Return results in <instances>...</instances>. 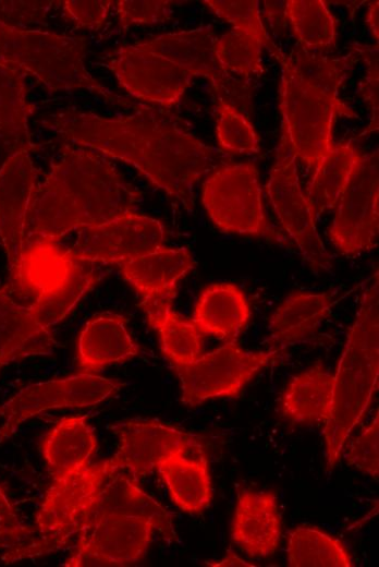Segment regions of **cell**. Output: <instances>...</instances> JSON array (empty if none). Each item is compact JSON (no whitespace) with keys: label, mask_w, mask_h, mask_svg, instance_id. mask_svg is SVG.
Masks as SVG:
<instances>
[{"label":"cell","mask_w":379,"mask_h":567,"mask_svg":"<svg viewBox=\"0 0 379 567\" xmlns=\"http://www.w3.org/2000/svg\"><path fill=\"white\" fill-rule=\"evenodd\" d=\"M201 201L221 231L282 241L266 218L255 165L228 162L215 168L203 184Z\"/></svg>","instance_id":"cell-7"},{"label":"cell","mask_w":379,"mask_h":567,"mask_svg":"<svg viewBox=\"0 0 379 567\" xmlns=\"http://www.w3.org/2000/svg\"><path fill=\"white\" fill-rule=\"evenodd\" d=\"M378 1H371L368 4L367 13H366V24L368 25L369 31L371 32L374 38L378 41Z\"/></svg>","instance_id":"cell-45"},{"label":"cell","mask_w":379,"mask_h":567,"mask_svg":"<svg viewBox=\"0 0 379 567\" xmlns=\"http://www.w3.org/2000/svg\"><path fill=\"white\" fill-rule=\"evenodd\" d=\"M25 76L0 60V146L10 154L35 147L28 128L34 107L27 101Z\"/></svg>","instance_id":"cell-26"},{"label":"cell","mask_w":379,"mask_h":567,"mask_svg":"<svg viewBox=\"0 0 379 567\" xmlns=\"http://www.w3.org/2000/svg\"><path fill=\"white\" fill-rule=\"evenodd\" d=\"M119 437L114 462L139 481L176 453L201 451L199 437L156 420H126L109 425Z\"/></svg>","instance_id":"cell-18"},{"label":"cell","mask_w":379,"mask_h":567,"mask_svg":"<svg viewBox=\"0 0 379 567\" xmlns=\"http://www.w3.org/2000/svg\"><path fill=\"white\" fill-rule=\"evenodd\" d=\"M36 179L28 150L10 154L0 168V242L8 261L10 294L16 293L21 281L26 221Z\"/></svg>","instance_id":"cell-15"},{"label":"cell","mask_w":379,"mask_h":567,"mask_svg":"<svg viewBox=\"0 0 379 567\" xmlns=\"http://www.w3.org/2000/svg\"><path fill=\"white\" fill-rule=\"evenodd\" d=\"M86 50L85 37L20 28L0 21V60L34 76L50 92L83 88L108 102L131 105L89 74Z\"/></svg>","instance_id":"cell-4"},{"label":"cell","mask_w":379,"mask_h":567,"mask_svg":"<svg viewBox=\"0 0 379 567\" xmlns=\"http://www.w3.org/2000/svg\"><path fill=\"white\" fill-rule=\"evenodd\" d=\"M277 60L282 69L279 87L282 134L296 159L314 170L335 145L337 116L352 118L356 113L339 96L302 79L284 53Z\"/></svg>","instance_id":"cell-6"},{"label":"cell","mask_w":379,"mask_h":567,"mask_svg":"<svg viewBox=\"0 0 379 567\" xmlns=\"http://www.w3.org/2000/svg\"><path fill=\"white\" fill-rule=\"evenodd\" d=\"M120 512L149 519L164 540L176 539L172 517L155 498L145 493L138 480L122 468H117L105 480L99 491L77 519L71 532V542L78 530L98 516Z\"/></svg>","instance_id":"cell-19"},{"label":"cell","mask_w":379,"mask_h":567,"mask_svg":"<svg viewBox=\"0 0 379 567\" xmlns=\"http://www.w3.org/2000/svg\"><path fill=\"white\" fill-rule=\"evenodd\" d=\"M123 278L132 285L140 299L176 295L178 282L193 267L194 260L185 248H161L119 265Z\"/></svg>","instance_id":"cell-23"},{"label":"cell","mask_w":379,"mask_h":567,"mask_svg":"<svg viewBox=\"0 0 379 567\" xmlns=\"http://www.w3.org/2000/svg\"><path fill=\"white\" fill-rule=\"evenodd\" d=\"M54 1H0V21L7 25L26 28L42 23Z\"/></svg>","instance_id":"cell-41"},{"label":"cell","mask_w":379,"mask_h":567,"mask_svg":"<svg viewBox=\"0 0 379 567\" xmlns=\"http://www.w3.org/2000/svg\"><path fill=\"white\" fill-rule=\"evenodd\" d=\"M156 529L147 518L120 512L96 517L76 534L74 551L64 566H126L146 553Z\"/></svg>","instance_id":"cell-13"},{"label":"cell","mask_w":379,"mask_h":567,"mask_svg":"<svg viewBox=\"0 0 379 567\" xmlns=\"http://www.w3.org/2000/svg\"><path fill=\"white\" fill-rule=\"evenodd\" d=\"M122 383L93 373L30 384L0 405V443L10 438L26 420L57 408H83L114 396Z\"/></svg>","instance_id":"cell-12"},{"label":"cell","mask_w":379,"mask_h":567,"mask_svg":"<svg viewBox=\"0 0 379 567\" xmlns=\"http://www.w3.org/2000/svg\"><path fill=\"white\" fill-rule=\"evenodd\" d=\"M161 349L173 365L195 361L203 351V334L193 322L182 318L173 310L155 328Z\"/></svg>","instance_id":"cell-36"},{"label":"cell","mask_w":379,"mask_h":567,"mask_svg":"<svg viewBox=\"0 0 379 567\" xmlns=\"http://www.w3.org/2000/svg\"><path fill=\"white\" fill-rule=\"evenodd\" d=\"M61 3L64 13L77 25L98 28L105 23L114 2L109 0H65Z\"/></svg>","instance_id":"cell-43"},{"label":"cell","mask_w":379,"mask_h":567,"mask_svg":"<svg viewBox=\"0 0 379 567\" xmlns=\"http://www.w3.org/2000/svg\"><path fill=\"white\" fill-rule=\"evenodd\" d=\"M356 56L358 55L353 49L341 58H329L301 46L294 48L286 59L306 82L338 96L339 87L350 75Z\"/></svg>","instance_id":"cell-33"},{"label":"cell","mask_w":379,"mask_h":567,"mask_svg":"<svg viewBox=\"0 0 379 567\" xmlns=\"http://www.w3.org/2000/svg\"><path fill=\"white\" fill-rule=\"evenodd\" d=\"M126 322L123 315L102 313L85 324L77 339L78 365L83 372H97L139 353L140 348L126 329Z\"/></svg>","instance_id":"cell-21"},{"label":"cell","mask_w":379,"mask_h":567,"mask_svg":"<svg viewBox=\"0 0 379 567\" xmlns=\"http://www.w3.org/2000/svg\"><path fill=\"white\" fill-rule=\"evenodd\" d=\"M96 264L81 262L59 242H38L24 248L19 289L36 319L50 329L99 282L103 273Z\"/></svg>","instance_id":"cell-5"},{"label":"cell","mask_w":379,"mask_h":567,"mask_svg":"<svg viewBox=\"0 0 379 567\" xmlns=\"http://www.w3.org/2000/svg\"><path fill=\"white\" fill-rule=\"evenodd\" d=\"M174 504L183 511L198 514L212 498L211 480L204 451L195 458L176 453L166 458L157 468Z\"/></svg>","instance_id":"cell-28"},{"label":"cell","mask_w":379,"mask_h":567,"mask_svg":"<svg viewBox=\"0 0 379 567\" xmlns=\"http://www.w3.org/2000/svg\"><path fill=\"white\" fill-rule=\"evenodd\" d=\"M291 567H352L346 547L337 538L314 527H297L289 534Z\"/></svg>","instance_id":"cell-31"},{"label":"cell","mask_w":379,"mask_h":567,"mask_svg":"<svg viewBox=\"0 0 379 567\" xmlns=\"http://www.w3.org/2000/svg\"><path fill=\"white\" fill-rule=\"evenodd\" d=\"M216 136L220 149L227 155L255 154L260 140L252 123L230 101L217 97Z\"/></svg>","instance_id":"cell-35"},{"label":"cell","mask_w":379,"mask_h":567,"mask_svg":"<svg viewBox=\"0 0 379 567\" xmlns=\"http://www.w3.org/2000/svg\"><path fill=\"white\" fill-rule=\"evenodd\" d=\"M204 3L216 15L230 23L234 31L256 38L278 59L282 51L270 39L259 12V1L256 0H206Z\"/></svg>","instance_id":"cell-37"},{"label":"cell","mask_w":379,"mask_h":567,"mask_svg":"<svg viewBox=\"0 0 379 567\" xmlns=\"http://www.w3.org/2000/svg\"><path fill=\"white\" fill-rule=\"evenodd\" d=\"M333 375L317 362L289 382L282 399L283 414L293 422H325L332 402Z\"/></svg>","instance_id":"cell-29"},{"label":"cell","mask_w":379,"mask_h":567,"mask_svg":"<svg viewBox=\"0 0 379 567\" xmlns=\"http://www.w3.org/2000/svg\"><path fill=\"white\" fill-rule=\"evenodd\" d=\"M339 293L337 288L322 293L289 294L270 317V341L284 348L305 339L329 315Z\"/></svg>","instance_id":"cell-24"},{"label":"cell","mask_w":379,"mask_h":567,"mask_svg":"<svg viewBox=\"0 0 379 567\" xmlns=\"http://www.w3.org/2000/svg\"><path fill=\"white\" fill-rule=\"evenodd\" d=\"M378 415L350 445L345 458L349 465L368 473L379 474V421Z\"/></svg>","instance_id":"cell-40"},{"label":"cell","mask_w":379,"mask_h":567,"mask_svg":"<svg viewBox=\"0 0 379 567\" xmlns=\"http://www.w3.org/2000/svg\"><path fill=\"white\" fill-rule=\"evenodd\" d=\"M114 3L122 27L164 23L171 19L174 4L169 0H120Z\"/></svg>","instance_id":"cell-39"},{"label":"cell","mask_w":379,"mask_h":567,"mask_svg":"<svg viewBox=\"0 0 379 567\" xmlns=\"http://www.w3.org/2000/svg\"><path fill=\"white\" fill-rule=\"evenodd\" d=\"M106 67L129 94L164 107L178 104L194 79L180 65L135 45L112 51Z\"/></svg>","instance_id":"cell-17"},{"label":"cell","mask_w":379,"mask_h":567,"mask_svg":"<svg viewBox=\"0 0 379 567\" xmlns=\"http://www.w3.org/2000/svg\"><path fill=\"white\" fill-rule=\"evenodd\" d=\"M359 157L352 143H335L314 169L305 196L315 220L335 207Z\"/></svg>","instance_id":"cell-30"},{"label":"cell","mask_w":379,"mask_h":567,"mask_svg":"<svg viewBox=\"0 0 379 567\" xmlns=\"http://www.w3.org/2000/svg\"><path fill=\"white\" fill-rule=\"evenodd\" d=\"M278 354V348L249 352L231 341L191 363L173 365L181 383L182 403L195 407L209 399L236 397Z\"/></svg>","instance_id":"cell-9"},{"label":"cell","mask_w":379,"mask_h":567,"mask_svg":"<svg viewBox=\"0 0 379 567\" xmlns=\"http://www.w3.org/2000/svg\"><path fill=\"white\" fill-rule=\"evenodd\" d=\"M262 48L256 38L234 29L217 37L215 41V52L221 68L245 82L264 73Z\"/></svg>","instance_id":"cell-34"},{"label":"cell","mask_w":379,"mask_h":567,"mask_svg":"<svg viewBox=\"0 0 379 567\" xmlns=\"http://www.w3.org/2000/svg\"><path fill=\"white\" fill-rule=\"evenodd\" d=\"M207 565L213 566V567H227V566H248L254 567L255 565L249 564L243 559H241L236 554L233 552H228V554L224 556L223 559L217 560V562H208Z\"/></svg>","instance_id":"cell-46"},{"label":"cell","mask_w":379,"mask_h":567,"mask_svg":"<svg viewBox=\"0 0 379 567\" xmlns=\"http://www.w3.org/2000/svg\"><path fill=\"white\" fill-rule=\"evenodd\" d=\"M41 123L64 143L133 166L187 212L194 209L199 180L231 158L200 141L175 117L145 106L117 118L63 109Z\"/></svg>","instance_id":"cell-1"},{"label":"cell","mask_w":379,"mask_h":567,"mask_svg":"<svg viewBox=\"0 0 379 567\" xmlns=\"http://www.w3.org/2000/svg\"><path fill=\"white\" fill-rule=\"evenodd\" d=\"M266 192L280 224L304 260L317 272L329 270L332 267L330 255L317 232L316 220L301 188L296 157L282 133Z\"/></svg>","instance_id":"cell-11"},{"label":"cell","mask_w":379,"mask_h":567,"mask_svg":"<svg viewBox=\"0 0 379 567\" xmlns=\"http://www.w3.org/2000/svg\"><path fill=\"white\" fill-rule=\"evenodd\" d=\"M379 154L360 155L335 205L329 238L343 255L376 248L379 234Z\"/></svg>","instance_id":"cell-10"},{"label":"cell","mask_w":379,"mask_h":567,"mask_svg":"<svg viewBox=\"0 0 379 567\" xmlns=\"http://www.w3.org/2000/svg\"><path fill=\"white\" fill-rule=\"evenodd\" d=\"M96 447L94 430L83 415L61 419L41 442V453L52 478L88 465Z\"/></svg>","instance_id":"cell-27"},{"label":"cell","mask_w":379,"mask_h":567,"mask_svg":"<svg viewBox=\"0 0 379 567\" xmlns=\"http://www.w3.org/2000/svg\"><path fill=\"white\" fill-rule=\"evenodd\" d=\"M39 535L37 529L22 522L5 491L0 485V551L4 564L28 558Z\"/></svg>","instance_id":"cell-38"},{"label":"cell","mask_w":379,"mask_h":567,"mask_svg":"<svg viewBox=\"0 0 379 567\" xmlns=\"http://www.w3.org/2000/svg\"><path fill=\"white\" fill-rule=\"evenodd\" d=\"M285 14L302 47L322 50L333 45L337 23L323 1L288 0Z\"/></svg>","instance_id":"cell-32"},{"label":"cell","mask_w":379,"mask_h":567,"mask_svg":"<svg viewBox=\"0 0 379 567\" xmlns=\"http://www.w3.org/2000/svg\"><path fill=\"white\" fill-rule=\"evenodd\" d=\"M250 309L243 291L232 284H215L199 295L193 323L203 335L234 341L245 328Z\"/></svg>","instance_id":"cell-25"},{"label":"cell","mask_w":379,"mask_h":567,"mask_svg":"<svg viewBox=\"0 0 379 567\" xmlns=\"http://www.w3.org/2000/svg\"><path fill=\"white\" fill-rule=\"evenodd\" d=\"M378 276L363 293L355 321L347 334L333 375L332 402L323 422L329 469L339 461L356 425L370 407L379 375Z\"/></svg>","instance_id":"cell-3"},{"label":"cell","mask_w":379,"mask_h":567,"mask_svg":"<svg viewBox=\"0 0 379 567\" xmlns=\"http://www.w3.org/2000/svg\"><path fill=\"white\" fill-rule=\"evenodd\" d=\"M117 468L120 467L111 457L53 478L36 517L39 536L29 551V558L57 552L71 542L77 519Z\"/></svg>","instance_id":"cell-8"},{"label":"cell","mask_w":379,"mask_h":567,"mask_svg":"<svg viewBox=\"0 0 379 567\" xmlns=\"http://www.w3.org/2000/svg\"><path fill=\"white\" fill-rule=\"evenodd\" d=\"M265 15L273 28L286 24L285 1H265Z\"/></svg>","instance_id":"cell-44"},{"label":"cell","mask_w":379,"mask_h":567,"mask_svg":"<svg viewBox=\"0 0 379 567\" xmlns=\"http://www.w3.org/2000/svg\"><path fill=\"white\" fill-rule=\"evenodd\" d=\"M232 541L250 557L272 555L281 538V516L273 492H239L231 527Z\"/></svg>","instance_id":"cell-20"},{"label":"cell","mask_w":379,"mask_h":567,"mask_svg":"<svg viewBox=\"0 0 379 567\" xmlns=\"http://www.w3.org/2000/svg\"><path fill=\"white\" fill-rule=\"evenodd\" d=\"M166 230L155 218L127 213L78 230L72 256L90 264H122L164 246Z\"/></svg>","instance_id":"cell-14"},{"label":"cell","mask_w":379,"mask_h":567,"mask_svg":"<svg viewBox=\"0 0 379 567\" xmlns=\"http://www.w3.org/2000/svg\"><path fill=\"white\" fill-rule=\"evenodd\" d=\"M139 200L140 193L108 157L63 142L50 172L36 186L25 245L58 242L74 230L135 212Z\"/></svg>","instance_id":"cell-2"},{"label":"cell","mask_w":379,"mask_h":567,"mask_svg":"<svg viewBox=\"0 0 379 567\" xmlns=\"http://www.w3.org/2000/svg\"><path fill=\"white\" fill-rule=\"evenodd\" d=\"M353 49L365 59L367 65L366 76L359 84L358 93L371 111L370 123L365 131L368 133L378 129V45H356Z\"/></svg>","instance_id":"cell-42"},{"label":"cell","mask_w":379,"mask_h":567,"mask_svg":"<svg viewBox=\"0 0 379 567\" xmlns=\"http://www.w3.org/2000/svg\"><path fill=\"white\" fill-rule=\"evenodd\" d=\"M216 38L211 26H201L162 34L134 45L172 61L193 77L208 80L217 97L234 106H244L249 99L248 86L245 81L235 79L221 68L215 52Z\"/></svg>","instance_id":"cell-16"},{"label":"cell","mask_w":379,"mask_h":567,"mask_svg":"<svg viewBox=\"0 0 379 567\" xmlns=\"http://www.w3.org/2000/svg\"><path fill=\"white\" fill-rule=\"evenodd\" d=\"M56 345L29 306L0 289V369L29 355L50 354Z\"/></svg>","instance_id":"cell-22"}]
</instances>
